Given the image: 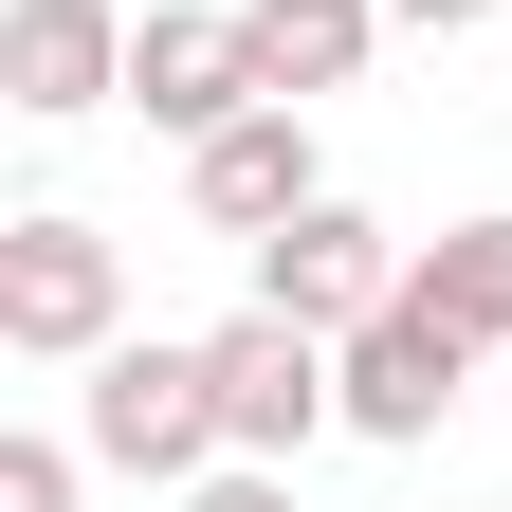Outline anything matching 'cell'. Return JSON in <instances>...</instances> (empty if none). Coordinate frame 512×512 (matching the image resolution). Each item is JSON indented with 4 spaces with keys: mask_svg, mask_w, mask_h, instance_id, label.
<instances>
[{
    "mask_svg": "<svg viewBox=\"0 0 512 512\" xmlns=\"http://www.w3.org/2000/svg\"><path fill=\"white\" fill-rule=\"evenodd\" d=\"M183 202H202L220 238H275L293 202H330V183H311V110H293V92H256L238 128H202V147H183Z\"/></svg>",
    "mask_w": 512,
    "mask_h": 512,
    "instance_id": "52a82bcc",
    "label": "cell"
},
{
    "mask_svg": "<svg viewBox=\"0 0 512 512\" xmlns=\"http://www.w3.org/2000/svg\"><path fill=\"white\" fill-rule=\"evenodd\" d=\"M110 92H128V19H110V0H0V110L74 128Z\"/></svg>",
    "mask_w": 512,
    "mask_h": 512,
    "instance_id": "ba28073f",
    "label": "cell"
},
{
    "mask_svg": "<svg viewBox=\"0 0 512 512\" xmlns=\"http://www.w3.org/2000/svg\"><path fill=\"white\" fill-rule=\"evenodd\" d=\"M238 37H256V92H348L366 55H384V0H238Z\"/></svg>",
    "mask_w": 512,
    "mask_h": 512,
    "instance_id": "9c48e42d",
    "label": "cell"
},
{
    "mask_svg": "<svg viewBox=\"0 0 512 512\" xmlns=\"http://www.w3.org/2000/svg\"><path fill=\"white\" fill-rule=\"evenodd\" d=\"M403 293H439L476 348H512V220H458V238H421V275Z\"/></svg>",
    "mask_w": 512,
    "mask_h": 512,
    "instance_id": "30bf717a",
    "label": "cell"
},
{
    "mask_svg": "<svg viewBox=\"0 0 512 512\" xmlns=\"http://www.w3.org/2000/svg\"><path fill=\"white\" fill-rule=\"evenodd\" d=\"M403 275H421V256H403V238H384L366 202H293L275 238H256V293H275V311H293V330H330V348H348V330H366V311H384V293H403Z\"/></svg>",
    "mask_w": 512,
    "mask_h": 512,
    "instance_id": "277c9868",
    "label": "cell"
},
{
    "mask_svg": "<svg viewBox=\"0 0 512 512\" xmlns=\"http://www.w3.org/2000/svg\"><path fill=\"white\" fill-rule=\"evenodd\" d=\"M202 348H220V439H238V458H311V439L348 421V348L293 330L275 293H256L238 330H202Z\"/></svg>",
    "mask_w": 512,
    "mask_h": 512,
    "instance_id": "3957f363",
    "label": "cell"
},
{
    "mask_svg": "<svg viewBox=\"0 0 512 512\" xmlns=\"http://www.w3.org/2000/svg\"><path fill=\"white\" fill-rule=\"evenodd\" d=\"M458 384H476V330H458L439 293H384L366 330H348V421H366V439H439Z\"/></svg>",
    "mask_w": 512,
    "mask_h": 512,
    "instance_id": "8992f818",
    "label": "cell"
},
{
    "mask_svg": "<svg viewBox=\"0 0 512 512\" xmlns=\"http://www.w3.org/2000/svg\"><path fill=\"white\" fill-rule=\"evenodd\" d=\"M74 458L92 439H0V512H74Z\"/></svg>",
    "mask_w": 512,
    "mask_h": 512,
    "instance_id": "8fae6325",
    "label": "cell"
},
{
    "mask_svg": "<svg viewBox=\"0 0 512 512\" xmlns=\"http://www.w3.org/2000/svg\"><path fill=\"white\" fill-rule=\"evenodd\" d=\"M128 330V256L92 220H0V348L19 366H92Z\"/></svg>",
    "mask_w": 512,
    "mask_h": 512,
    "instance_id": "7a4b0ae2",
    "label": "cell"
},
{
    "mask_svg": "<svg viewBox=\"0 0 512 512\" xmlns=\"http://www.w3.org/2000/svg\"><path fill=\"white\" fill-rule=\"evenodd\" d=\"M183 512H293V458H220V476H183Z\"/></svg>",
    "mask_w": 512,
    "mask_h": 512,
    "instance_id": "7c38bea8",
    "label": "cell"
},
{
    "mask_svg": "<svg viewBox=\"0 0 512 512\" xmlns=\"http://www.w3.org/2000/svg\"><path fill=\"white\" fill-rule=\"evenodd\" d=\"M74 439H92L110 476H147V494L220 476V458H238V439H220V348H147V330H110V348H92Z\"/></svg>",
    "mask_w": 512,
    "mask_h": 512,
    "instance_id": "6da1fadb",
    "label": "cell"
},
{
    "mask_svg": "<svg viewBox=\"0 0 512 512\" xmlns=\"http://www.w3.org/2000/svg\"><path fill=\"white\" fill-rule=\"evenodd\" d=\"M128 110L183 128V147H202V128H238V110H256V37H238V0H147V19H128Z\"/></svg>",
    "mask_w": 512,
    "mask_h": 512,
    "instance_id": "5b68a950",
    "label": "cell"
},
{
    "mask_svg": "<svg viewBox=\"0 0 512 512\" xmlns=\"http://www.w3.org/2000/svg\"><path fill=\"white\" fill-rule=\"evenodd\" d=\"M384 19H403V37H476L494 0H384Z\"/></svg>",
    "mask_w": 512,
    "mask_h": 512,
    "instance_id": "4fadbf2b",
    "label": "cell"
}]
</instances>
